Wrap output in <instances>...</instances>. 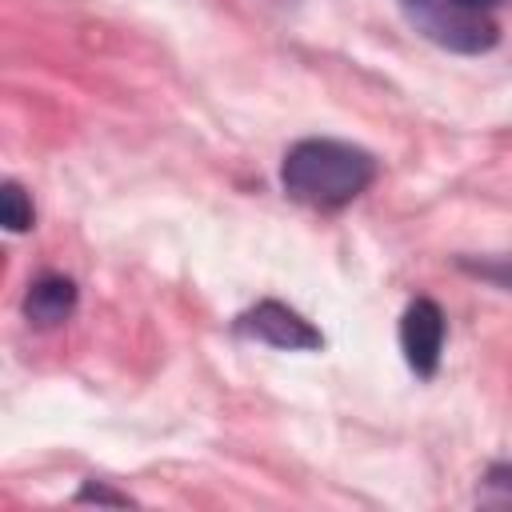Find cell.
<instances>
[{"instance_id":"cell-4","label":"cell","mask_w":512,"mask_h":512,"mask_svg":"<svg viewBox=\"0 0 512 512\" xmlns=\"http://www.w3.org/2000/svg\"><path fill=\"white\" fill-rule=\"evenodd\" d=\"M400 352H404V364L420 380L436 376L440 352H444V312H440L436 300L416 296L404 308V316H400Z\"/></svg>"},{"instance_id":"cell-7","label":"cell","mask_w":512,"mask_h":512,"mask_svg":"<svg viewBox=\"0 0 512 512\" xmlns=\"http://www.w3.org/2000/svg\"><path fill=\"white\" fill-rule=\"evenodd\" d=\"M456 264L468 276H480V280H488L496 288H512V256H496V260H468V256H460Z\"/></svg>"},{"instance_id":"cell-11","label":"cell","mask_w":512,"mask_h":512,"mask_svg":"<svg viewBox=\"0 0 512 512\" xmlns=\"http://www.w3.org/2000/svg\"><path fill=\"white\" fill-rule=\"evenodd\" d=\"M400 4H412V0H400Z\"/></svg>"},{"instance_id":"cell-6","label":"cell","mask_w":512,"mask_h":512,"mask_svg":"<svg viewBox=\"0 0 512 512\" xmlns=\"http://www.w3.org/2000/svg\"><path fill=\"white\" fill-rule=\"evenodd\" d=\"M0 220L8 232H28L32 228V200L24 196V188L16 180H4L0 188Z\"/></svg>"},{"instance_id":"cell-10","label":"cell","mask_w":512,"mask_h":512,"mask_svg":"<svg viewBox=\"0 0 512 512\" xmlns=\"http://www.w3.org/2000/svg\"><path fill=\"white\" fill-rule=\"evenodd\" d=\"M456 4H464V8H476V12H488V8H496L500 0H456Z\"/></svg>"},{"instance_id":"cell-5","label":"cell","mask_w":512,"mask_h":512,"mask_svg":"<svg viewBox=\"0 0 512 512\" xmlns=\"http://www.w3.org/2000/svg\"><path fill=\"white\" fill-rule=\"evenodd\" d=\"M72 308H76V284H72L68 276H60V272L40 276V280L24 292V316H28V324H36V328H56V324H64V320L72 316Z\"/></svg>"},{"instance_id":"cell-8","label":"cell","mask_w":512,"mask_h":512,"mask_svg":"<svg viewBox=\"0 0 512 512\" xmlns=\"http://www.w3.org/2000/svg\"><path fill=\"white\" fill-rule=\"evenodd\" d=\"M480 500L484 504H500V508L512 504V464H492L484 472V496Z\"/></svg>"},{"instance_id":"cell-2","label":"cell","mask_w":512,"mask_h":512,"mask_svg":"<svg viewBox=\"0 0 512 512\" xmlns=\"http://www.w3.org/2000/svg\"><path fill=\"white\" fill-rule=\"evenodd\" d=\"M404 12L416 24V32H424L432 44L448 52L480 56V52H492L500 40V28L488 20V12L464 8L456 0H412L404 4Z\"/></svg>"},{"instance_id":"cell-9","label":"cell","mask_w":512,"mask_h":512,"mask_svg":"<svg viewBox=\"0 0 512 512\" xmlns=\"http://www.w3.org/2000/svg\"><path fill=\"white\" fill-rule=\"evenodd\" d=\"M76 504H132L124 492H112V488H104V484H96V480H88L80 492H76Z\"/></svg>"},{"instance_id":"cell-1","label":"cell","mask_w":512,"mask_h":512,"mask_svg":"<svg viewBox=\"0 0 512 512\" xmlns=\"http://www.w3.org/2000/svg\"><path fill=\"white\" fill-rule=\"evenodd\" d=\"M372 180H376L372 152L348 140H332V136L296 140L280 164L284 196L304 208H320V212L352 204Z\"/></svg>"},{"instance_id":"cell-3","label":"cell","mask_w":512,"mask_h":512,"mask_svg":"<svg viewBox=\"0 0 512 512\" xmlns=\"http://www.w3.org/2000/svg\"><path fill=\"white\" fill-rule=\"evenodd\" d=\"M236 332L260 344H272L280 352H316L324 348V336L312 320H304L296 308H288L284 300H260L248 312L236 316Z\"/></svg>"}]
</instances>
